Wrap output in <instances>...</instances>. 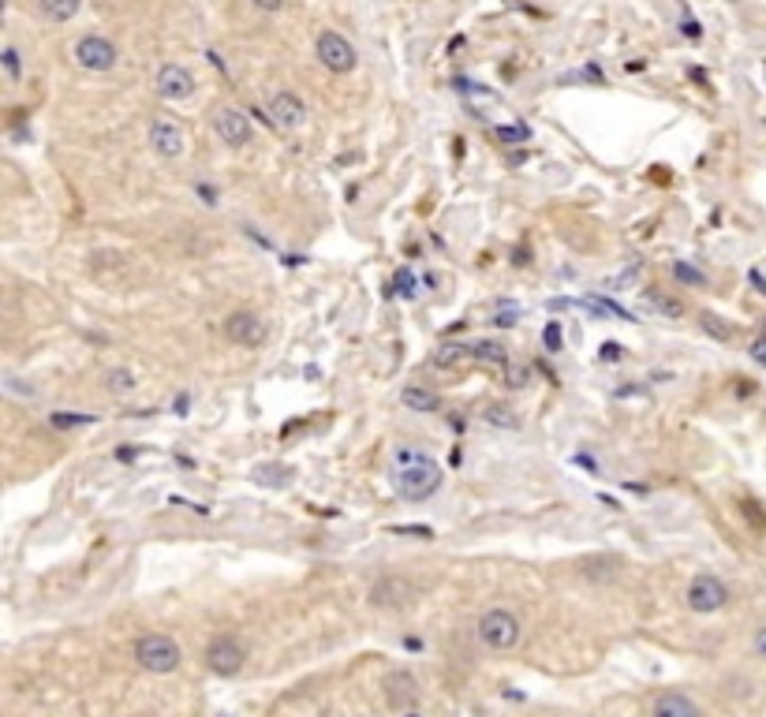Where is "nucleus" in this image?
<instances>
[{"label": "nucleus", "instance_id": "obj_1", "mask_svg": "<svg viewBox=\"0 0 766 717\" xmlns=\"http://www.w3.org/2000/svg\"><path fill=\"white\" fill-rule=\"evenodd\" d=\"M441 478H445V475H441V467L423 452L419 460L397 467V475H393V486H397V493L404 497V501L419 505V501H430V497L441 490Z\"/></svg>", "mask_w": 766, "mask_h": 717}, {"label": "nucleus", "instance_id": "obj_2", "mask_svg": "<svg viewBox=\"0 0 766 717\" xmlns=\"http://www.w3.org/2000/svg\"><path fill=\"white\" fill-rule=\"evenodd\" d=\"M135 661H139L142 669H150V673H172V669H180V643L169 639V635L161 632H150L142 635L139 643H135Z\"/></svg>", "mask_w": 766, "mask_h": 717}, {"label": "nucleus", "instance_id": "obj_3", "mask_svg": "<svg viewBox=\"0 0 766 717\" xmlns=\"http://www.w3.org/2000/svg\"><path fill=\"white\" fill-rule=\"evenodd\" d=\"M479 639L490 650H512L520 643V620L509 609H490L479 617Z\"/></svg>", "mask_w": 766, "mask_h": 717}, {"label": "nucleus", "instance_id": "obj_4", "mask_svg": "<svg viewBox=\"0 0 766 717\" xmlns=\"http://www.w3.org/2000/svg\"><path fill=\"white\" fill-rule=\"evenodd\" d=\"M314 53H318V60H322V68L337 71V75H348V71L355 68L352 42H348L344 34H337V30H322L318 42H314Z\"/></svg>", "mask_w": 766, "mask_h": 717}, {"label": "nucleus", "instance_id": "obj_5", "mask_svg": "<svg viewBox=\"0 0 766 717\" xmlns=\"http://www.w3.org/2000/svg\"><path fill=\"white\" fill-rule=\"evenodd\" d=\"M225 337L240 348H262L270 337V325L262 322L255 310H236L225 318Z\"/></svg>", "mask_w": 766, "mask_h": 717}, {"label": "nucleus", "instance_id": "obj_6", "mask_svg": "<svg viewBox=\"0 0 766 717\" xmlns=\"http://www.w3.org/2000/svg\"><path fill=\"white\" fill-rule=\"evenodd\" d=\"M243 661H247V650H243V643H236L232 635L210 639V647H206V669H210V673L236 676L243 669Z\"/></svg>", "mask_w": 766, "mask_h": 717}, {"label": "nucleus", "instance_id": "obj_7", "mask_svg": "<svg viewBox=\"0 0 766 717\" xmlns=\"http://www.w3.org/2000/svg\"><path fill=\"white\" fill-rule=\"evenodd\" d=\"M729 602V587H725L718 576H696L688 583V609H696V613H718L722 605Z\"/></svg>", "mask_w": 766, "mask_h": 717}, {"label": "nucleus", "instance_id": "obj_8", "mask_svg": "<svg viewBox=\"0 0 766 717\" xmlns=\"http://www.w3.org/2000/svg\"><path fill=\"white\" fill-rule=\"evenodd\" d=\"M116 45L109 38H101V34H86L75 42V64L86 71H109L116 68Z\"/></svg>", "mask_w": 766, "mask_h": 717}, {"label": "nucleus", "instance_id": "obj_9", "mask_svg": "<svg viewBox=\"0 0 766 717\" xmlns=\"http://www.w3.org/2000/svg\"><path fill=\"white\" fill-rule=\"evenodd\" d=\"M213 127H217L221 142H225V146H232V150H243V146H251V139H255V127H251L247 113L232 109V105L217 109V116H213Z\"/></svg>", "mask_w": 766, "mask_h": 717}, {"label": "nucleus", "instance_id": "obj_10", "mask_svg": "<svg viewBox=\"0 0 766 717\" xmlns=\"http://www.w3.org/2000/svg\"><path fill=\"white\" fill-rule=\"evenodd\" d=\"M150 150H157L161 157H180L184 154V131L169 116H154L150 120Z\"/></svg>", "mask_w": 766, "mask_h": 717}, {"label": "nucleus", "instance_id": "obj_11", "mask_svg": "<svg viewBox=\"0 0 766 717\" xmlns=\"http://www.w3.org/2000/svg\"><path fill=\"white\" fill-rule=\"evenodd\" d=\"M270 120L281 131H296V127H303V120H307V105L292 94V90H277L270 98Z\"/></svg>", "mask_w": 766, "mask_h": 717}, {"label": "nucleus", "instance_id": "obj_12", "mask_svg": "<svg viewBox=\"0 0 766 717\" xmlns=\"http://www.w3.org/2000/svg\"><path fill=\"white\" fill-rule=\"evenodd\" d=\"M157 94L165 101H187L195 94V75L180 64H165L157 71Z\"/></svg>", "mask_w": 766, "mask_h": 717}, {"label": "nucleus", "instance_id": "obj_13", "mask_svg": "<svg viewBox=\"0 0 766 717\" xmlns=\"http://www.w3.org/2000/svg\"><path fill=\"white\" fill-rule=\"evenodd\" d=\"M385 699H389L393 710H408V706L419 699L415 676L412 673H389V680H385Z\"/></svg>", "mask_w": 766, "mask_h": 717}, {"label": "nucleus", "instance_id": "obj_14", "mask_svg": "<svg viewBox=\"0 0 766 717\" xmlns=\"http://www.w3.org/2000/svg\"><path fill=\"white\" fill-rule=\"evenodd\" d=\"M408 598H415V587L400 576L378 579L374 591H370V602L374 605H400V602H408Z\"/></svg>", "mask_w": 766, "mask_h": 717}, {"label": "nucleus", "instance_id": "obj_15", "mask_svg": "<svg viewBox=\"0 0 766 717\" xmlns=\"http://www.w3.org/2000/svg\"><path fill=\"white\" fill-rule=\"evenodd\" d=\"M654 717H699V706L688 695H681V691H666L654 703Z\"/></svg>", "mask_w": 766, "mask_h": 717}, {"label": "nucleus", "instance_id": "obj_16", "mask_svg": "<svg viewBox=\"0 0 766 717\" xmlns=\"http://www.w3.org/2000/svg\"><path fill=\"white\" fill-rule=\"evenodd\" d=\"M400 404L408 411H419V415H430V411L441 408V396L434 389H426V385H408L404 393H400Z\"/></svg>", "mask_w": 766, "mask_h": 717}, {"label": "nucleus", "instance_id": "obj_17", "mask_svg": "<svg viewBox=\"0 0 766 717\" xmlns=\"http://www.w3.org/2000/svg\"><path fill=\"white\" fill-rule=\"evenodd\" d=\"M98 415H90V411H53L49 415V426L53 430H86V426H94Z\"/></svg>", "mask_w": 766, "mask_h": 717}, {"label": "nucleus", "instance_id": "obj_18", "mask_svg": "<svg viewBox=\"0 0 766 717\" xmlns=\"http://www.w3.org/2000/svg\"><path fill=\"white\" fill-rule=\"evenodd\" d=\"M38 4H42L45 19H53V23H68L83 8V0H38Z\"/></svg>", "mask_w": 766, "mask_h": 717}, {"label": "nucleus", "instance_id": "obj_19", "mask_svg": "<svg viewBox=\"0 0 766 717\" xmlns=\"http://www.w3.org/2000/svg\"><path fill=\"white\" fill-rule=\"evenodd\" d=\"M105 389L116 396H128L135 389V374H131L128 366H109L105 370Z\"/></svg>", "mask_w": 766, "mask_h": 717}, {"label": "nucleus", "instance_id": "obj_20", "mask_svg": "<svg viewBox=\"0 0 766 717\" xmlns=\"http://www.w3.org/2000/svg\"><path fill=\"white\" fill-rule=\"evenodd\" d=\"M647 303H651V310H658L662 318H684V303L677 296H669V292H647Z\"/></svg>", "mask_w": 766, "mask_h": 717}, {"label": "nucleus", "instance_id": "obj_21", "mask_svg": "<svg viewBox=\"0 0 766 717\" xmlns=\"http://www.w3.org/2000/svg\"><path fill=\"white\" fill-rule=\"evenodd\" d=\"M471 348H475V359H483V363H509V352L497 340H479Z\"/></svg>", "mask_w": 766, "mask_h": 717}, {"label": "nucleus", "instance_id": "obj_22", "mask_svg": "<svg viewBox=\"0 0 766 717\" xmlns=\"http://www.w3.org/2000/svg\"><path fill=\"white\" fill-rule=\"evenodd\" d=\"M486 422L497 426V430H516L520 419H516V411H509L505 404H494V408H486Z\"/></svg>", "mask_w": 766, "mask_h": 717}, {"label": "nucleus", "instance_id": "obj_23", "mask_svg": "<svg viewBox=\"0 0 766 717\" xmlns=\"http://www.w3.org/2000/svg\"><path fill=\"white\" fill-rule=\"evenodd\" d=\"M464 359H475V348H460V344H449V348H441V352L434 355V363H438V366H456V363H464Z\"/></svg>", "mask_w": 766, "mask_h": 717}, {"label": "nucleus", "instance_id": "obj_24", "mask_svg": "<svg viewBox=\"0 0 766 717\" xmlns=\"http://www.w3.org/2000/svg\"><path fill=\"white\" fill-rule=\"evenodd\" d=\"M673 277H677V281H684L688 288H703V284H707V277H703V273H699L692 262H673Z\"/></svg>", "mask_w": 766, "mask_h": 717}, {"label": "nucleus", "instance_id": "obj_25", "mask_svg": "<svg viewBox=\"0 0 766 717\" xmlns=\"http://www.w3.org/2000/svg\"><path fill=\"white\" fill-rule=\"evenodd\" d=\"M699 325L707 329V337H714V340H729V325L718 318V314H710V310H703L699 314Z\"/></svg>", "mask_w": 766, "mask_h": 717}, {"label": "nucleus", "instance_id": "obj_26", "mask_svg": "<svg viewBox=\"0 0 766 717\" xmlns=\"http://www.w3.org/2000/svg\"><path fill=\"white\" fill-rule=\"evenodd\" d=\"M4 389H8V396H19V400H38V389L30 385V381H19V378H4Z\"/></svg>", "mask_w": 766, "mask_h": 717}, {"label": "nucleus", "instance_id": "obj_27", "mask_svg": "<svg viewBox=\"0 0 766 717\" xmlns=\"http://www.w3.org/2000/svg\"><path fill=\"white\" fill-rule=\"evenodd\" d=\"M0 60H4V71H8V79L15 83V79L23 75V64H19V49H12V45H8V49H4V57H0Z\"/></svg>", "mask_w": 766, "mask_h": 717}, {"label": "nucleus", "instance_id": "obj_28", "mask_svg": "<svg viewBox=\"0 0 766 717\" xmlns=\"http://www.w3.org/2000/svg\"><path fill=\"white\" fill-rule=\"evenodd\" d=\"M497 135H501L505 142H527L531 131H527L524 124H505V127H497Z\"/></svg>", "mask_w": 766, "mask_h": 717}, {"label": "nucleus", "instance_id": "obj_29", "mask_svg": "<svg viewBox=\"0 0 766 717\" xmlns=\"http://www.w3.org/2000/svg\"><path fill=\"white\" fill-rule=\"evenodd\" d=\"M393 292H404L408 299L419 296V292H415V281H412V273H408V269H400V273H397V281H393Z\"/></svg>", "mask_w": 766, "mask_h": 717}, {"label": "nucleus", "instance_id": "obj_30", "mask_svg": "<svg viewBox=\"0 0 766 717\" xmlns=\"http://www.w3.org/2000/svg\"><path fill=\"white\" fill-rule=\"evenodd\" d=\"M505 385H509V389H524V385H527V370H524V366H509V370H505Z\"/></svg>", "mask_w": 766, "mask_h": 717}, {"label": "nucleus", "instance_id": "obj_31", "mask_svg": "<svg viewBox=\"0 0 766 717\" xmlns=\"http://www.w3.org/2000/svg\"><path fill=\"white\" fill-rule=\"evenodd\" d=\"M393 535H412V538H434V531L430 527H415V523H400V527H393Z\"/></svg>", "mask_w": 766, "mask_h": 717}, {"label": "nucleus", "instance_id": "obj_32", "mask_svg": "<svg viewBox=\"0 0 766 717\" xmlns=\"http://www.w3.org/2000/svg\"><path fill=\"white\" fill-rule=\"evenodd\" d=\"M748 355H752V359H755L759 366H766V337H763V333H759V337L752 340V348H748Z\"/></svg>", "mask_w": 766, "mask_h": 717}, {"label": "nucleus", "instance_id": "obj_33", "mask_svg": "<svg viewBox=\"0 0 766 717\" xmlns=\"http://www.w3.org/2000/svg\"><path fill=\"white\" fill-rule=\"evenodd\" d=\"M542 340H546V348H550V352H557V348H561V325L557 322L546 325V337Z\"/></svg>", "mask_w": 766, "mask_h": 717}, {"label": "nucleus", "instance_id": "obj_34", "mask_svg": "<svg viewBox=\"0 0 766 717\" xmlns=\"http://www.w3.org/2000/svg\"><path fill=\"white\" fill-rule=\"evenodd\" d=\"M621 355H625V352H621L617 344H602V363H617Z\"/></svg>", "mask_w": 766, "mask_h": 717}, {"label": "nucleus", "instance_id": "obj_35", "mask_svg": "<svg viewBox=\"0 0 766 717\" xmlns=\"http://www.w3.org/2000/svg\"><path fill=\"white\" fill-rule=\"evenodd\" d=\"M681 34H684V38H692V42H696V38H699V23H696V19H684V23H681Z\"/></svg>", "mask_w": 766, "mask_h": 717}, {"label": "nucleus", "instance_id": "obj_36", "mask_svg": "<svg viewBox=\"0 0 766 717\" xmlns=\"http://www.w3.org/2000/svg\"><path fill=\"white\" fill-rule=\"evenodd\" d=\"M255 8H262V12H281L284 0H255Z\"/></svg>", "mask_w": 766, "mask_h": 717}, {"label": "nucleus", "instance_id": "obj_37", "mask_svg": "<svg viewBox=\"0 0 766 717\" xmlns=\"http://www.w3.org/2000/svg\"><path fill=\"white\" fill-rule=\"evenodd\" d=\"M516 318H520V310H501V314H497L494 322H497V325H512V322H516Z\"/></svg>", "mask_w": 766, "mask_h": 717}, {"label": "nucleus", "instance_id": "obj_38", "mask_svg": "<svg viewBox=\"0 0 766 717\" xmlns=\"http://www.w3.org/2000/svg\"><path fill=\"white\" fill-rule=\"evenodd\" d=\"M755 654H759V658H766V628H759V632H755Z\"/></svg>", "mask_w": 766, "mask_h": 717}, {"label": "nucleus", "instance_id": "obj_39", "mask_svg": "<svg viewBox=\"0 0 766 717\" xmlns=\"http://www.w3.org/2000/svg\"><path fill=\"white\" fill-rule=\"evenodd\" d=\"M759 333H763V337H766V318H763V325H759Z\"/></svg>", "mask_w": 766, "mask_h": 717}, {"label": "nucleus", "instance_id": "obj_40", "mask_svg": "<svg viewBox=\"0 0 766 717\" xmlns=\"http://www.w3.org/2000/svg\"><path fill=\"white\" fill-rule=\"evenodd\" d=\"M404 717H423V714H404Z\"/></svg>", "mask_w": 766, "mask_h": 717}]
</instances>
